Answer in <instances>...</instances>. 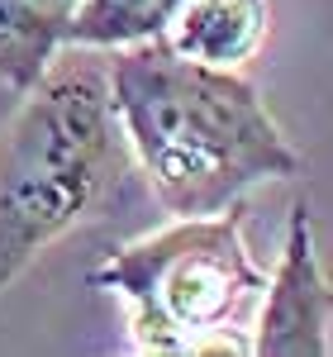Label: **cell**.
Instances as JSON below:
<instances>
[{
  "mask_svg": "<svg viewBox=\"0 0 333 357\" xmlns=\"http://www.w3.org/2000/svg\"><path fill=\"white\" fill-rule=\"evenodd\" d=\"M82 0H0V82L29 91L67 43V24Z\"/></svg>",
  "mask_w": 333,
  "mask_h": 357,
  "instance_id": "6",
  "label": "cell"
},
{
  "mask_svg": "<svg viewBox=\"0 0 333 357\" xmlns=\"http://www.w3.org/2000/svg\"><path fill=\"white\" fill-rule=\"evenodd\" d=\"M267 24H272L267 0H186L162 38L171 53L191 57V62L238 67L262 48Z\"/></svg>",
  "mask_w": 333,
  "mask_h": 357,
  "instance_id": "5",
  "label": "cell"
},
{
  "mask_svg": "<svg viewBox=\"0 0 333 357\" xmlns=\"http://www.w3.org/2000/svg\"><path fill=\"white\" fill-rule=\"evenodd\" d=\"M110 105L176 220L219 215L252 186L300 172V153L267 114L257 86L233 67L171 53L162 33L114 57Z\"/></svg>",
  "mask_w": 333,
  "mask_h": 357,
  "instance_id": "1",
  "label": "cell"
},
{
  "mask_svg": "<svg viewBox=\"0 0 333 357\" xmlns=\"http://www.w3.org/2000/svg\"><path fill=\"white\" fill-rule=\"evenodd\" d=\"M252 353L257 357H329L333 353V296L314 257V224L305 205H291L286 248L267 291Z\"/></svg>",
  "mask_w": 333,
  "mask_h": 357,
  "instance_id": "4",
  "label": "cell"
},
{
  "mask_svg": "<svg viewBox=\"0 0 333 357\" xmlns=\"http://www.w3.org/2000/svg\"><path fill=\"white\" fill-rule=\"evenodd\" d=\"M0 129V291L119 186L129 138L110 105V72L72 57L20 91Z\"/></svg>",
  "mask_w": 333,
  "mask_h": 357,
  "instance_id": "2",
  "label": "cell"
},
{
  "mask_svg": "<svg viewBox=\"0 0 333 357\" xmlns=\"http://www.w3.org/2000/svg\"><path fill=\"white\" fill-rule=\"evenodd\" d=\"M186 0H82L72 24H67V43L77 48H129L143 38L166 33Z\"/></svg>",
  "mask_w": 333,
  "mask_h": 357,
  "instance_id": "7",
  "label": "cell"
},
{
  "mask_svg": "<svg viewBox=\"0 0 333 357\" xmlns=\"http://www.w3.org/2000/svg\"><path fill=\"white\" fill-rule=\"evenodd\" d=\"M95 291H114L134 310L139 353H252L233 319L267 291L243 243V215H191L119 248L91 272Z\"/></svg>",
  "mask_w": 333,
  "mask_h": 357,
  "instance_id": "3",
  "label": "cell"
}]
</instances>
